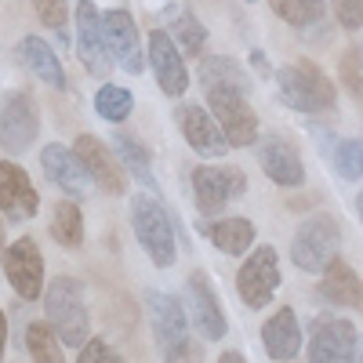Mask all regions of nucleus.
<instances>
[{
    "mask_svg": "<svg viewBox=\"0 0 363 363\" xmlns=\"http://www.w3.org/2000/svg\"><path fill=\"white\" fill-rule=\"evenodd\" d=\"M131 229L138 236V244L145 247L149 262L157 269H171L178 262V236L174 222L167 215V207L157 200V193H138L131 196Z\"/></svg>",
    "mask_w": 363,
    "mask_h": 363,
    "instance_id": "nucleus-1",
    "label": "nucleus"
},
{
    "mask_svg": "<svg viewBox=\"0 0 363 363\" xmlns=\"http://www.w3.org/2000/svg\"><path fill=\"white\" fill-rule=\"evenodd\" d=\"M44 316L55 327V335L62 338V345L80 349L91 335V320H87V301L84 287L73 277H55L44 291Z\"/></svg>",
    "mask_w": 363,
    "mask_h": 363,
    "instance_id": "nucleus-2",
    "label": "nucleus"
},
{
    "mask_svg": "<svg viewBox=\"0 0 363 363\" xmlns=\"http://www.w3.org/2000/svg\"><path fill=\"white\" fill-rule=\"evenodd\" d=\"M280 99L294 113H330L338 106V91L316 66L309 62H287L277 69Z\"/></svg>",
    "mask_w": 363,
    "mask_h": 363,
    "instance_id": "nucleus-3",
    "label": "nucleus"
},
{
    "mask_svg": "<svg viewBox=\"0 0 363 363\" xmlns=\"http://www.w3.org/2000/svg\"><path fill=\"white\" fill-rule=\"evenodd\" d=\"M342 251V225L330 215H309L291 236V262L301 272H323Z\"/></svg>",
    "mask_w": 363,
    "mask_h": 363,
    "instance_id": "nucleus-4",
    "label": "nucleus"
},
{
    "mask_svg": "<svg viewBox=\"0 0 363 363\" xmlns=\"http://www.w3.org/2000/svg\"><path fill=\"white\" fill-rule=\"evenodd\" d=\"M203 99L211 106V113H215L218 128L225 131L229 145L233 149H244V145H255L258 135H262V124H258V113L251 109V95L240 87H207Z\"/></svg>",
    "mask_w": 363,
    "mask_h": 363,
    "instance_id": "nucleus-5",
    "label": "nucleus"
},
{
    "mask_svg": "<svg viewBox=\"0 0 363 363\" xmlns=\"http://www.w3.org/2000/svg\"><path fill=\"white\" fill-rule=\"evenodd\" d=\"M247 193V174L240 167L225 164H200L193 171V203L203 218H218L225 215L229 200Z\"/></svg>",
    "mask_w": 363,
    "mask_h": 363,
    "instance_id": "nucleus-6",
    "label": "nucleus"
},
{
    "mask_svg": "<svg viewBox=\"0 0 363 363\" xmlns=\"http://www.w3.org/2000/svg\"><path fill=\"white\" fill-rule=\"evenodd\" d=\"M277 287H280V255H277V247L262 244V247H255L247 255L244 265H240L236 291H240V298H244V306L258 313V309H265L272 301Z\"/></svg>",
    "mask_w": 363,
    "mask_h": 363,
    "instance_id": "nucleus-7",
    "label": "nucleus"
},
{
    "mask_svg": "<svg viewBox=\"0 0 363 363\" xmlns=\"http://www.w3.org/2000/svg\"><path fill=\"white\" fill-rule=\"evenodd\" d=\"M37 135H40L37 102L26 91H11L4 99V106H0V145H4V153H11V157L26 153L37 142Z\"/></svg>",
    "mask_w": 363,
    "mask_h": 363,
    "instance_id": "nucleus-8",
    "label": "nucleus"
},
{
    "mask_svg": "<svg viewBox=\"0 0 363 363\" xmlns=\"http://www.w3.org/2000/svg\"><path fill=\"white\" fill-rule=\"evenodd\" d=\"M174 124H178L182 138H186V145L193 149L196 157H203V160H222V157L229 153L225 131L218 128L215 113H207L203 106H196V102L178 106V109H174Z\"/></svg>",
    "mask_w": 363,
    "mask_h": 363,
    "instance_id": "nucleus-9",
    "label": "nucleus"
},
{
    "mask_svg": "<svg viewBox=\"0 0 363 363\" xmlns=\"http://www.w3.org/2000/svg\"><path fill=\"white\" fill-rule=\"evenodd\" d=\"M359 330L342 316H323L309 330V363H356Z\"/></svg>",
    "mask_w": 363,
    "mask_h": 363,
    "instance_id": "nucleus-10",
    "label": "nucleus"
},
{
    "mask_svg": "<svg viewBox=\"0 0 363 363\" xmlns=\"http://www.w3.org/2000/svg\"><path fill=\"white\" fill-rule=\"evenodd\" d=\"M186 306H189V320L196 323V330L207 338V342H218L229 335V320H225V309L215 294V284L207 280V272H189L186 280Z\"/></svg>",
    "mask_w": 363,
    "mask_h": 363,
    "instance_id": "nucleus-11",
    "label": "nucleus"
},
{
    "mask_svg": "<svg viewBox=\"0 0 363 363\" xmlns=\"http://www.w3.org/2000/svg\"><path fill=\"white\" fill-rule=\"evenodd\" d=\"M102 37H106V48L113 55V62L138 77L145 69V58H142V40H138V26L135 18L124 11V8H109L102 11Z\"/></svg>",
    "mask_w": 363,
    "mask_h": 363,
    "instance_id": "nucleus-12",
    "label": "nucleus"
},
{
    "mask_svg": "<svg viewBox=\"0 0 363 363\" xmlns=\"http://www.w3.org/2000/svg\"><path fill=\"white\" fill-rule=\"evenodd\" d=\"M145 48H149V66H153L160 91L167 99H182L189 91V73H186V55L174 44V37L164 33V29H153Z\"/></svg>",
    "mask_w": 363,
    "mask_h": 363,
    "instance_id": "nucleus-13",
    "label": "nucleus"
},
{
    "mask_svg": "<svg viewBox=\"0 0 363 363\" xmlns=\"http://www.w3.org/2000/svg\"><path fill=\"white\" fill-rule=\"evenodd\" d=\"M4 277L22 301H37L44 294V255L29 236L15 240L4 255Z\"/></svg>",
    "mask_w": 363,
    "mask_h": 363,
    "instance_id": "nucleus-14",
    "label": "nucleus"
},
{
    "mask_svg": "<svg viewBox=\"0 0 363 363\" xmlns=\"http://www.w3.org/2000/svg\"><path fill=\"white\" fill-rule=\"evenodd\" d=\"M77 58L91 77H106L109 62H113L106 37H102V11L91 0H80L77 4Z\"/></svg>",
    "mask_w": 363,
    "mask_h": 363,
    "instance_id": "nucleus-15",
    "label": "nucleus"
},
{
    "mask_svg": "<svg viewBox=\"0 0 363 363\" xmlns=\"http://www.w3.org/2000/svg\"><path fill=\"white\" fill-rule=\"evenodd\" d=\"M40 211V193L18 164L0 160V215L11 222H29Z\"/></svg>",
    "mask_w": 363,
    "mask_h": 363,
    "instance_id": "nucleus-16",
    "label": "nucleus"
},
{
    "mask_svg": "<svg viewBox=\"0 0 363 363\" xmlns=\"http://www.w3.org/2000/svg\"><path fill=\"white\" fill-rule=\"evenodd\" d=\"M145 313H149V327H153V338L164 352H171L174 345L186 342L189 335V316L182 309V301L174 294L164 291H145Z\"/></svg>",
    "mask_w": 363,
    "mask_h": 363,
    "instance_id": "nucleus-17",
    "label": "nucleus"
},
{
    "mask_svg": "<svg viewBox=\"0 0 363 363\" xmlns=\"http://www.w3.org/2000/svg\"><path fill=\"white\" fill-rule=\"evenodd\" d=\"M40 167L48 174V182H55L58 189L73 200H84L87 196V186H91V174L84 167V160L77 157V149L62 145V142H51L40 149Z\"/></svg>",
    "mask_w": 363,
    "mask_h": 363,
    "instance_id": "nucleus-18",
    "label": "nucleus"
},
{
    "mask_svg": "<svg viewBox=\"0 0 363 363\" xmlns=\"http://www.w3.org/2000/svg\"><path fill=\"white\" fill-rule=\"evenodd\" d=\"M258 160H262V171L277 182V186H284V189L306 186V164H301V153H298V145L287 142L284 135H265L258 142Z\"/></svg>",
    "mask_w": 363,
    "mask_h": 363,
    "instance_id": "nucleus-19",
    "label": "nucleus"
},
{
    "mask_svg": "<svg viewBox=\"0 0 363 363\" xmlns=\"http://www.w3.org/2000/svg\"><path fill=\"white\" fill-rule=\"evenodd\" d=\"M73 149H77V157L84 160L91 182H95L102 193L124 196V164L116 160V153H113L106 142H99L95 135H80V138L73 142Z\"/></svg>",
    "mask_w": 363,
    "mask_h": 363,
    "instance_id": "nucleus-20",
    "label": "nucleus"
},
{
    "mask_svg": "<svg viewBox=\"0 0 363 363\" xmlns=\"http://www.w3.org/2000/svg\"><path fill=\"white\" fill-rule=\"evenodd\" d=\"M320 294H323V301H330V306H338V309L363 313V277L349 262L335 258L320 272Z\"/></svg>",
    "mask_w": 363,
    "mask_h": 363,
    "instance_id": "nucleus-21",
    "label": "nucleus"
},
{
    "mask_svg": "<svg viewBox=\"0 0 363 363\" xmlns=\"http://www.w3.org/2000/svg\"><path fill=\"white\" fill-rule=\"evenodd\" d=\"M262 345L277 363H287L301 352V323H298L294 309L284 306L262 323Z\"/></svg>",
    "mask_w": 363,
    "mask_h": 363,
    "instance_id": "nucleus-22",
    "label": "nucleus"
},
{
    "mask_svg": "<svg viewBox=\"0 0 363 363\" xmlns=\"http://www.w3.org/2000/svg\"><path fill=\"white\" fill-rule=\"evenodd\" d=\"M200 233L211 240V247H218L222 255H244L255 247V225L240 215H218L211 222H200Z\"/></svg>",
    "mask_w": 363,
    "mask_h": 363,
    "instance_id": "nucleus-23",
    "label": "nucleus"
},
{
    "mask_svg": "<svg viewBox=\"0 0 363 363\" xmlns=\"http://www.w3.org/2000/svg\"><path fill=\"white\" fill-rule=\"evenodd\" d=\"M113 153H116V160L124 164V171L138 182V186H145L149 193L160 189V182L153 174V160H149V149L131 131H113Z\"/></svg>",
    "mask_w": 363,
    "mask_h": 363,
    "instance_id": "nucleus-24",
    "label": "nucleus"
},
{
    "mask_svg": "<svg viewBox=\"0 0 363 363\" xmlns=\"http://www.w3.org/2000/svg\"><path fill=\"white\" fill-rule=\"evenodd\" d=\"M18 58H22V66L29 73H37L48 87H58V91H66V73H62V62H58V55L48 40L40 37H22L18 40Z\"/></svg>",
    "mask_w": 363,
    "mask_h": 363,
    "instance_id": "nucleus-25",
    "label": "nucleus"
},
{
    "mask_svg": "<svg viewBox=\"0 0 363 363\" xmlns=\"http://www.w3.org/2000/svg\"><path fill=\"white\" fill-rule=\"evenodd\" d=\"M200 87L203 91L207 87H240L251 95V77L229 55H207V58H200Z\"/></svg>",
    "mask_w": 363,
    "mask_h": 363,
    "instance_id": "nucleus-26",
    "label": "nucleus"
},
{
    "mask_svg": "<svg viewBox=\"0 0 363 363\" xmlns=\"http://www.w3.org/2000/svg\"><path fill=\"white\" fill-rule=\"evenodd\" d=\"M51 236L58 240V247H66V251H77L84 244V215H80V207L77 200H58L55 203V215H51Z\"/></svg>",
    "mask_w": 363,
    "mask_h": 363,
    "instance_id": "nucleus-27",
    "label": "nucleus"
},
{
    "mask_svg": "<svg viewBox=\"0 0 363 363\" xmlns=\"http://www.w3.org/2000/svg\"><path fill=\"white\" fill-rule=\"evenodd\" d=\"M272 15L294 29H313L327 15V0H269Z\"/></svg>",
    "mask_w": 363,
    "mask_h": 363,
    "instance_id": "nucleus-28",
    "label": "nucleus"
},
{
    "mask_svg": "<svg viewBox=\"0 0 363 363\" xmlns=\"http://www.w3.org/2000/svg\"><path fill=\"white\" fill-rule=\"evenodd\" d=\"M26 349H29V356H33V363H66V356H62V338L55 335V327L44 320H37V323H29L26 327Z\"/></svg>",
    "mask_w": 363,
    "mask_h": 363,
    "instance_id": "nucleus-29",
    "label": "nucleus"
},
{
    "mask_svg": "<svg viewBox=\"0 0 363 363\" xmlns=\"http://www.w3.org/2000/svg\"><path fill=\"white\" fill-rule=\"evenodd\" d=\"M135 109V95L128 87H120V84H102L99 87V95H95V113L102 120H109V124H124V120L131 116Z\"/></svg>",
    "mask_w": 363,
    "mask_h": 363,
    "instance_id": "nucleus-30",
    "label": "nucleus"
},
{
    "mask_svg": "<svg viewBox=\"0 0 363 363\" xmlns=\"http://www.w3.org/2000/svg\"><path fill=\"white\" fill-rule=\"evenodd\" d=\"M330 167H335L345 182H359L363 178V138H338L327 149Z\"/></svg>",
    "mask_w": 363,
    "mask_h": 363,
    "instance_id": "nucleus-31",
    "label": "nucleus"
},
{
    "mask_svg": "<svg viewBox=\"0 0 363 363\" xmlns=\"http://www.w3.org/2000/svg\"><path fill=\"white\" fill-rule=\"evenodd\" d=\"M171 37H174V44L182 48V55H189V58H203L207 29H203V22H200L196 15L182 11V15L174 18V29H171Z\"/></svg>",
    "mask_w": 363,
    "mask_h": 363,
    "instance_id": "nucleus-32",
    "label": "nucleus"
},
{
    "mask_svg": "<svg viewBox=\"0 0 363 363\" xmlns=\"http://www.w3.org/2000/svg\"><path fill=\"white\" fill-rule=\"evenodd\" d=\"M33 8H37V15H40V22L48 26V29H55L58 37H62V29H66V0H33Z\"/></svg>",
    "mask_w": 363,
    "mask_h": 363,
    "instance_id": "nucleus-33",
    "label": "nucleus"
},
{
    "mask_svg": "<svg viewBox=\"0 0 363 363\" xmlns=\"http://www.w3.org/2000/svg\"><path fill=\"white\" fill-rule=\"evenodd\" d=\"M330 8H335V18L342 29H349V33L363 29V0H330Z\"/></svg>",
    "mask_w": 363,
    "mask_h": 363,
    "instance_id": "nucleus-34",
    "label": "nucleus"
},
{
    "mask_svg": "<svg viewBox=\"0 0 363 363\" xmlns=\"http://www.w3.org/2000/svg\"><path fill=\"white\" fill-rule=\"evenodd\" d=\"M77 363H124V359H120V356L109 349V342H102V338H87V342L80 345Z\"/></svg>",
    "mask_w": 363,
    "mask_h": 363,
    "instance_id": "nucleus-35",
    "label": "nucleus"
},
{
    "mask_svg": "<svg viewBox=\"0 0 363 363\" xmlns=\"http://www.w3.org/2000/svg\"><path fill=\"white\" fill-rule=\"evenodd\" d=\"M167 363H203V349H200V342H182V345H174L171 352H167Z\"/></svg>",
    "mask_w": 363,
    "mask_h": 363,
    "instance_id": "nucleus-36",
    "label": "nucleus"
},
{
    "mask_svg": "<svg viewBox=\"0 0 363 363\" xmlns=\"http://www.w3.org/2000/svg\"><path fill=\"white\" fill-rule=\"evenodd\" d=\"M4 349H8V316L0 309V359H4Z\"/></svg>",
    "mask_w": 363,
    "mask_h": 363,
    "instance_id": "nucleus-37",
    "label": "nucleus"
},
{
    "mask_svg": "<svg viewBox=\"0 0 363 363\" xmlns=\"http://www.w3.org/2000/svg\"><path fill=\"white\" fill-rule=\"evenodd\" d=\"M218 363H247V359H244V352H236V349H225V352L218 356Z\"/></svg>",
    "mask_w": 363,
    "mask_h": 363,
    "instance_id": "nucleus-38",
    "label": "nucleus"
},
{
    "mask_svg": "<svg viewBox=\"0 0 363 363\" xmlns=\"http://www.w3.org/2000/svg\"><path fill=\"white\" fill-rule=\"evenodd\" d=\"M4 255H8V244H4V222H0V262H4Z\"/></svg>",
    "mask_w": 363,
    "mask_h": 363,
    "instance_id": "nucleus-39",
    "label": "nucleus"
},
{
    "mask_svg": "<svg viewBox=\"0 0 363 363\" xmlns=\"http://www.w3.org/2000/svg\"><path fill=\"white\" fill-rule=\"evenodd\" d=\"M356 215H359V222H363V189L356 193Z\"/></svg>",
    "mask_w": 363,
    "mask_h": 363,
    "instance_id": "nucleus-40",
    "label": "nucleus"
},
{
    "mask_svg": "<svg viewBox=\"0 0 363 363\" xmlns=\"http://www.w3.org/2000/svg\"><path fill=\"white\" fill-rule=\"evenodd\" d=\"M356 363H363V338H359V359Z\"/></svg>",
    "mask_w": 363,
    "mask_h": 363,
    "instance_id": "nucleus-41",
    "label": "nucleus"
},
{
    "mask_svg": "<svg viewBox=\"0 0 363 363\" xmlns=\"http://www.w3.org/2000/svg\"><path fill=\"white\" fill-rule=\"evenodd\" d=\"M247 4H255V0H247Z\"/></svg>",
    "mask_w": 363,
    "mask_h": 363,
    "instance_id": "nucleus-42",
    "label": "nucleus"
},
{
    "mask_svg": "<svg viewBox=\"0 0 363 363\" xmlns=\"http://www.w3.org/2000/svg\"><path fill=\"white\" fill-rule=\"evenodd\" d=\"M287 363H291V359H287Z\"/></svg>",
    "mask_w": 363,
    "mask_h": 363,
    "instance_id": "nucleus-43",
    "label": "nucleus"
}]
</instances>
